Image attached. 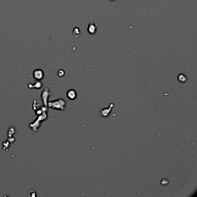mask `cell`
<instances>
[{
  "mask_svg": "<svg viewBox=\"0 0 197 197\" xmlns=\"http://www.w3.org/2000/svg\"><path fill=\"white\" fill-rule=\"evenodd\" d=\"M113 106H114V105L113 104H111L110 105V106H109V108H105V109H102V111H101V115L103 117H106L108 116V115L109 114L110 112H111V111H112V108Z\"/></svg>",
  "mask_w": 197,
  "mask_h": 197,
  "instance_id": "obj_1",
  "label": "cell"
},
{
  "mask_svg": "<svg viewBox=\"0 0 197 197\" xmlns=\"http://www.w3.org/2000/svg\"><path fill=\"white\" fill-rule=\"evenodd\" d=\"M67 97L71 99H74L76 97V92L75 91V90H69L68 92L67 93Z\"/></svg>",
  "mask_w": 197,
  "mask_h": 197,
  "instance_id": "obj_2",
  "label": "cell"
}]
</instances>
